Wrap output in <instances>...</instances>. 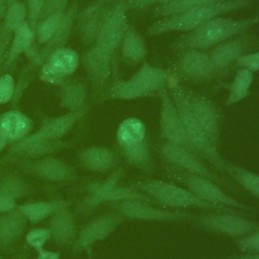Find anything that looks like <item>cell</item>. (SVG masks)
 Returning a JSON list of instances; mask_svg holds the SVG:
<instances>
[{
    "label": "cell",
    "mask_w": 259,
    "mask_h": 259,
    "mask_svg": "<svg viewBox=\"0 0 259 259\" xmlns=\"http://www.w3.org/2000/svg\"><path fill=\"white\" fill-rule=\"evenodd\" d=\"M79 165L87 171L105 174L114 170L118 163L116 153L104 146H89L78 152Z\"/></svg>",
    "instance_id": "484cf974"
},
{
    "label": "cell",
    "mask_w": 259,
    "mask_h": 259,
    "mask_svg": "<svg viewBox=\"0 0 259 259\" xmlns=\"http://www.w3.org/2000/svg\"><path fill=\"white\" fill-rule=\"evenodd\" d=\"M124 218L116 210L97 215L86 223L77 233L71 249L73 254L82 252L91 253L92 248L99 242L107 239L123 222Z\"/></svg>",
    "instance_id": "7c38bea8"
},
{
    "label": "cell",
    "mask_w": 259,
    "mask_h": 259,
    "mask_svg": "<svg viewBox=\"0 0 259 259\" xmlns=\"http://www.w3.org/2000/svg\"><path fill=\"white\" fill-rule=\"evenodd\" d=\"M237 246L242 253H259V227L244 237L239 238Z\"/></svg>",
    "instance_id": "60d3db41"
},
{
    "label": "cell",
    "mask_w": 259,
    "mask_h": 259,
    "mask_svg": "<svg viewBox=\"0 0 259 259\" xmlns=\"http://www.w3.org/2000/svg\"><path fill=\"white\" fill-rule=\"evenodd\" d=\"M87 88L76 80H68L61 85L60 106L68 111H76L87 106Z\"/></svg>",
    "instance_id": "1f68e13d"
},
{
    "label": "cell",
    "mask_w": 259,
    "mask_h": 259,
    "mask_svg": "<svg viewBox=\"0 0 259 259\" xmlns=\"http://www.w3.org/2000/svg\"><path fill=\"white\" fill-rule=\"evenodd\" d=\"M167 88L182 120L186 137L194 152L202 160L207 161L218 170L224 171L227 161H225L220 155L219 149L209 142L206 135L203 133L200 125L194 118L188 105V101L183 90V85L171 71Z\"/></svg>",
    "instance_id": "277c9868"
},
{
    "label": "cell",
    "mask_w": 259,
    "mask_h": 259,
    "mask_svg": "<svg viewBox=\"0 0 259 259\" xmlns=\"http://www.w3.org/2000/svg\"><path fill=\"white\" fill-rule=\"evenodd\" d=\"M259 23V14L246 18H229L219 16L208 20L191 31L182 33L172 44L176 51L195 49L209 51L217 45L242 33Z\"/></svg>",
    "instance_id": "6da1fadb"
},
{
    "label": "cell",
    "mask_w": 259,
    "mask_h": 259,
    "mask_svg": "<svg viewBox=\"0 0 259 259\" xmlns=\"http://www.w3.org/2000/svg\"><path fill=\"white\" fill-rule=\"evenodd\" d=\"M126 12L125 0L116 1L108 11L94 45L109 53L117 54L121 40L130 25Z\"/></svg>",
    "instance_id": "ac0fdd59"
},
{
    "label": "cell",
    "mask_w": 259,
    "mask_h": 259,
    "mask_svg": "<svg viewBox=\"0 0 259 259\" xmlns=\"http://www.w3.org/2000/svg\"><path fill=\"white\" fill-rule=\"evenodd\" d=\"M15 80L9 73L0 75V105L12 102L15 95Z\"/></svg>",
    "instance_id": "ab89813d"
},
{
    "label": "cell",
    "mask_w": 259,
    "mask_h": 259,
    "mask_svg": "<svg viewBox=\"0 0 259 259\" xmlns=\"http://www.w3.org/2000/svg\"><path fill=\"white\" fill-rule=\"evenodd\" d=\"M234 259H259V253H244V255L238 256Z\"/></svg>",
    "instance_id": "f907efd6"
},
{
    "label": "cell",
    "mask_w": 259,
    "mask_h": 259,
    "mask_svg": "<svg viewBox=\"0 0 259 259\" xmlns=\"http://www.w3.org/2000/svg\"><path fill=\"white\" fill-rule=\"evenodd\" d=\"M11 34L12 33L7 31L2 25H0V70L3 69Z\"/></svg>",
    "instance_id": "f6af8a7d"
},
{
    "label": "cell",
    "mask_w": 259,
    "mask_h": 259,
    "mask_svg": "<svg viewBox=\"0 0 259 259\" xmlns=\"http://www.w3.org/2000/svg\"><path fill=\"white\" fill-rule=\"evenodd\" d=\"M235 67L238 69L248 70L253 74L259 72V51L242 55L238 59Z\"/></svg>",
    "instance_id": "7bdbcfd3"
},
{
    "label": "cell",
    "mask_w": 259,
    "mask_h": 259,
    "mask_svg": "<svg viewBox=\"0 0 259 259\" xmlns=\"http://www.w3.org/2000/svg\"><path fill=\"white\" fill-rule=\"evenodd\" d=\"M15 259H26V258L23 257V256H18V257H16Z\"/></svg>",
    "instance_id": "11a10c76"
},
{
    "label": "cell",
    "mask_w": 259,
    "mask_h": 259,
    "mask_svg": "<svg viewBox=\"0 0 259 259\" xmlns=\"http://www.w3.org/2000/svg\"><path fill=\"white\" fill-rule=\"evenodd\" d=\"M221 1H225V0H176L169 4L156 6L153 12L156 17L163 18L187 9L201 7V6L209 5V4L221 2Z\"/></svg>",
    "instance_id": "d590c367"
},
{
    "label": "cell",
    "mask_w": 259,
    "mask_h": 259,
    "mask_svg": "<svg viewBox=\"0 0 259 259\" xmlns=\"http://www.w3.org/2000/svg\"><path fill=\"white\" fill-rule=\"evenodd\" d=\"M69 148V143L63 140H50L29 134L21 141L13 144L9 149V158L38 159L54 155L63 149Z\"/></svg>",
    "instance_id": "603a6c76"
},
{
    "label": "cell",
    "mask_w": 259,
    "mask_h": 259,
    "mask_svg": "<svg viewBox=\"0 0 259 259\" xmlns=\"http://www.w3.org/2000/svg\"><path fill=\"white\" fill-rule=\"evenodd\" d=\"M114 3H110L107 0H93L79 10L75 24L83 45L90 47L95 44L100 27Z\"/></svg>",
    "instance_id": "44dd1931"
},
{
    "label": "cell",
    "mask_w": 259,
    "mask_h": 259,
    "mask_svg": "<svg viewBox=\"0 0 259 259\" xmlns=\"http://www.w3.org/2000/svg\"><path fill=\"white\" fill-rule=\"evenodd\" d=\"M124 174L122 167H116L102 181H94L87 186L85 197L77 206V212H87L104 203H119L127 200L154 202L148 195L133 185L121 186L119 181Z\"/></svg>",
    "instance_id": "52a82bcc"
},
{
    "label": "cell",
    "mask_w": 259,
    "mask_h": 259,
    "mask_svg": "<svg viewBox=\"0 0 259 259\" xmlns=\"http://www.w3.org/2000/svg\"><path fill=\"white\" fill-rule=\"evenodd\" d=\"M118 152L126 165L151 175L155 173V159L144 121L127 117L120 121L115 134Z\"/></svg>",
    "instance_id": "5b68a950"
},
{
    "label": "cell",
    "mask_w": 259,
    "mask_h": 259,
    "mask_svg": "<svg viewBox=\"0 0 259 259\" xmlns=\"http://www.w3.org/2000/svg\"><path fill=\"white\" fill-rule=\"evenodd\" d=\"M78 12L79 1L75 0L68 6L56 32L45 45H42V48L37 50L36 48L32 47L26 53L28 58L31 60V65L27 68V70H30V73H32L35 68H39L42 62L52 52L67 47V42L72 34Z\"/></svg>",
    "instance_id": "d6986e66"
},
{
    "label": "cell",
    "mask_w": 259,
    "mask_h": 259,
    "mask_svg": "<svg viewBox=\"0 0 259 259\" xmlns=\"http://www.w3.org/2000/svg\"><path fill=\"white\" fill-rule=\"evenodd\" d=\"M252 3L253 0H225L201 7L187 9L160 18L148 27L147 33L149 35H161L170 32L185 33L212 18L248 8Z\"/></svg>",
    "instance_id": "7a4b0ae2"
},
{
    "label": "cell",
    "mask_w": 259,
    "mask_h": 259,
    "mask_svg": "<svg viewBox=\"0 0 259 259\" xmlns=\"http://www.w3.org/2000/svg\"><path fill=\"white\" fill-rule=\"evenodd\" d=\"M108 2H110V3H114V2H116V1H118V0H107Z\"/></svg>",
    "instance_id": "9f6ffc18"
},
{
    "label": "cell",
    "mask_w": 259,
    "mask_h": 259,
    "mask_svg": "<svg viewBox=\"0 0 259 259\" xmlns=\"http://www.w3.org/2000/svg\"><path fill=\"white\" fill-rule=\"evenodd\" d=\"M169 76L170 70L153 66L145 61L128 79L114 76L103 95L112 100H137L159 96L167 87Z\"/></svg>",
    "instance_id": "3957f363"
},
{
    "label": "cell",
    "mask_w": 259,
    "mask_h": 259,
    "mask_svg": "<svg viewBox=\"0 0 259 259\" xmlns=\"http://www.w3.org/2000/svg\"><path fill=\"white\" fill-rule=\"evenodd\" d=\"M30 192L29 183L17 171H5L0 174V197L18 201Z\"/></svg>",
    "instance_id": "d6a6232c"
},
{
    "label": "cell",
    "mask_w": 259,
    "mask_h": 259,
    "mask_svg": "<svg viewBox=\"0 0 259 259\" xmlns=\"http://www.w3.org/2000/svg\"><path fill=\"white\" fill-rule=\"evenodd\" d=\"M80 65V55L71 48L65 47L52 52L39 67L41 81L52 85H62L68 81Z\"/></svg>",
    "instance_id": "e0dca14e"
},
{
    "label": "cell",
    "mask_w": 259,
    "mask_h": 259,
    "mask_svg": "<svg viewBox=\"0 0 259 259\" xmlns=\"http://www.w3.org/2000/svg\"><path fill=\"white\" fill-rule=\"evenodd\" d=\"M158 97L161 101L159 118L161 138L167 143L181 146L194 152L186 137L182 120L169 94L168 88H164Z\"/></svg>",
    "instance_id": "ffe728a7"
},
{
    "label": "cell",
    "mask_w": 259,
    "mask_h": 259,
    "mask_svg": "<svg viewBox=\"0 0 259 259\" xmlns=\"http://www.w3.org/2000/svg\"><path fill=\"white\" fill-rule=\"evenodd\" d=\"M89 106H85L76 111H67L64 114L45 118L39 127L31 133L35 137L50 139V140H62L73 127L81 121L87 114Z\"/></svg>",
    "instance_id": "d4e9b609"
},
{
    "label": "cell",
    "mask_w": 259,
    "mask_h": 259,
    "mask_svg": "<svg viewBox=\"0 0 259 259\" xmlns=\"http://www.w3.org/2000/svg\"><path fill=\"white\" fill-rule=\"evenodd\" d=\"M174 1H176V0H157V5L156 6L164 5V4H169V3L174 2Z\"/></svg>",
    "instance_id": "f5cc1de1"
},
{
    "label": "cell",
    "mask_w": 259,
    "mask_h": 259,
    "mask_svg": "<svg viewBox=\"0 0 259 259\" xmlns=\"http://www.w3.org/2000/svg\"><path fill=\"white\" fill-rule=\"evenodd\" d=\"M72 200L52 199L24 202L17 205L18 210L24 215L28 223L36 225L46 219H49L61 208L71 206Z\"/></svg>",
    "instance_id": "4dcf8cb0"
},
{
    "label": "cell",
    "mask_w": 259,
    "mask_h": 259,
    "mask_svg": "<svg viewBox=\"0 0 259 259\" xmlns=\"http://www.w3.org/2000/svg\"><path fill=\"white\" fill-rule=\"evenodd\" d=\"M7 1V4L9 3H12V2H15V1H18V0H6Z\"/></svg>",
    "instance_id": "db71d44e"
},
{
    "label": "cell",
    "mask_w": 259,
    "mask_h": 259,
    "mask_svg": "<svg viewBox=\"0 0 259 259\" xmlns=\"http://www.w3.org/2000/svg\"><path fill=\"white\" fill-rule=\"evenodd\" d=\"M34 41L35 30L26 21L11 34L3 69L10 68L21 55L26 54L33 47Z\"/></svg>",
    "instance_id": "f1b7e54d"
},
{
    "label": "cell",
    "mask_w": 259,
    "mask_h": 259,
    "mask_svg": "<svg viewBox=\"0 0 259 259\" xmlns=\"http://www.w3.org/2000/svg\"><path fill=\"white\" fill-rule=\"evenodd\" d=\"M17 205V201L5 197H0V214L16 208Z\"/></svg>",
    "instance_id": "c3c4849f"
},
{
    "label": "cell",
    "mask_w": 259,
    "mask_h": 259,
    "mask_svg": "<svg viewBox=\"0 0 259 259\" xmlns=\"http://www.w3.org/2000/svg\"><path fill=\"white\" fill-rule=\"evenodd\" d=\"M119 53L121 61L130 65L142 64L146 61L148 53L146 40L132 24L128 25L121 40Z\"/></svg>",
    "instance_id": "f546056e"
},
{
    "label": "cell",
    "mask_w": 259,
    "mask_h": 259,
    "mask_svg": "<svg viewBox=\"0 0 259 259\" xmlns=\"http://www.w3.org/2000/svg\"><path fill=\"white\" fill-rule=\"evenodd\" d=\"M190 110L209 142L220 148L222 117L215 104L204 94L183 86Z\"/></svg>",
    "instance_id": "4fadbf2b"
},
{
    "label": "cell",
    "mask_w": 259,
    "mask_h": 259,
    "mask_svg": "<svg viewBox=\"0 0 259 259\" xmlns=\"http://www.w3.org/2000/svg\"><path fill=\"white\" fill-rule=\"evenodd\" d=\"M131 185L148 195L154 202L171 209L199 208L212 211H235L231 208L204 202L183 185L171 181L144 178L132 182Z\"/></svg>",
    "instance_id": "8992f818"
},
{
    "label": "cell",
    "mask_w": 259,
    "mask_h": 259,
    "mask_svg": "<svg viewBox=\"0 0 259 259\" xmlns=\"http://www.w3.org/2000/svg\"><path fill=\"white\" fill-rule=\"evenodd\" d=\"M27 21V11L25 3L18 0L7 5L1 25L10 33Z\"/></svg>",
    "instance_id": "8d00e7d4"
},
{
    "label": "cell",
    "mask_w": 259,
    "mask_h": 259,
    "mask_svg": "<svg viewBox=\"0 0 259 259\" xmlns=\"http://www.w3.org/2000/svg\"><path fill=\"white\" fill-rule=\"evenodd\" d=\"M195 224L205 231L237 239L244 237L258 227L255 222L233 211H213L198 215L195 219Z\"/></svg>",
    "instance_id": "9a60e30c"
},
{
    "label": "cell",
    "mask_w": 259,
    "mask_h": 259,
    "mask_svg": "<svg viewBox=\"0 0 259 259\" xmlns=\"http://www.w3.org/2000/svg\"><path fill=\"white\" fill-rule=\"evenodd\" d=\"M33 127L32 119L19 109H9L0 113V135L13 145L29 134Z\"/></svg>",
    "instance_id": "83f0119b"
},
{
    "label": "cell",
    "mask_w": 259,
    "mask_h": 259,
    "mask_svg": "<svg viewBox=\"0 0 259 259\" xmlns=\"http://www.w3.org/2000/svg\"><path fill=\"white\" fill-rule=\"evenodd\" d=\"M7 1L6 0H0V25L3 21V18H4V14H5V11H6V8H7Z\"/></svg>",
    "instance_id": "681fc988"
},
{
    "label": "cell",
    "mask_w": 259,
    "mask_h": 259,
    "mask_svg": "<svg viewBox=\"0 0 259 259\" xmlns=\"http://www.w3.org/2000/svg\"><path fill=\"white\" fill-rule=\"evenodd\" d=\"M252 40L253 35L245 32L233 36L207 51L220 76L229 72L230 69L236 65L238 59L246 54Z\"/></svg>",
    "instance_id": "7402d4cb"
},
{
    "label": "cell",
    "mask_w": 259,
    "mask_h": 259,
    "mask_svg": "<svg viewBox=\"0 0 259 259\" xmlns=\"http://www.w3.org/2000/svg\"><path fill=\"white\" fill-rule=\"evenodd\" d=\"M60 257H61L60 252L42 248L36 251V256L34 259H60Z\"/></svg>",
    "instance_id": "7dc6e473"
},
{
    "label": "cell",
    "mask_w": 259,
    "mask_h": 259,
    "mask_svg": "<svg viewBox=\"0 0 259 259\" xmlns=\"http://www.w3.org/2000/svg\"><path fill=\"white\" fill-rule=\"evenodd\" d=\"M24 3L27 11V22L35 30L36 24L40 19L46 0H25Z\"/></svg>",
    "instance_id": "b9f144b4"
},
{
    "label": "cell",
    "mask_w": 259,
    "mask_h": 259,
    "mask_svg": "<svg viewBox=\"0 0 259 259\" xmlns=\"http://www.w3.org/2000/svg\"><path fill=\"white\" fill-rule=\"evenodd\" d=\"M8 145H9L8 142L0 135V154L6 149V147H7Z\"/></svg>",
    "instance_id": "816d5d0a"
},
{
    "label": "cell",
    "mask_w": 259,
    "mask_h": 259,
    "mask_svg": "<svg viewBox=\"0 0 259 259\" xmlns=\"http://www.w3.org/2000/svg\"><path fill=\"white\" fill-rule=\"evenodd\" d=\"M127 10H143L153 5H157V0H125Z\"/></svg>",
    "instance_id": "bcb514c9"
},
{
    "label": "cell",
    "mask_w": 259,
    "mask_h": 259,
    "mask_svg": "<svg viewBox=\"0 0 259 259\" xmlns=\"http://www.w3.org/2000/svg\"><path fill=\"white\" fill-rule=\"evenodd\" d=\"M69 6V0H46L40 19L53 14L64 13ZM39 19V20H40Z\"/></svg>",
    "instance_id": "ee69618b"
},
{
    "label": "cell",
    "mask_w": 259,
    "mask_h": 259,
    "mask_svg": "<svg viewBox=\"0 0 259 259\" xmlns=\"http://www.w3.org/2000/svg\"><path fill=\"white\" fill-rule=\"evenodd\" d=\"M114 208L124 220H134L141 222L172 223L180 222L192 217L188 211L181 209L161 208L152 204V202L143 200H127L114 204Z\"/></svg>",
    "instance_id": "2e32d148"
},
{
    "label": "cell",
    "mask_w": 259,
    "mask_h": 259,
    "mask_svg": "<svg viewBox=\"0 0 259 259\" xmlns=\"http://www.w3.org/2000/svg\"><path fill=\"white\" fill-rule=\"evenodd\" d=\"M166 172L167 176L171 180L183 185L204 202L236 210L252 209L249 205L227 194L213 180L194 174H189L170 166L167 167Z\"/></svg>",
    "instance_id": "ba28073f"
},
{
    "label": "cell",
    "mask_w": 259,
    "mask_h": 259,
    "mask_svg": "<svg viewBox=\"0 0 259 259\" xmlns=\"http://www.w3.org/2000/svg\"><path fill=\"white\" fill-rule=\"evenodd\" d=\"M7 162H15V166L24 174L48 182H68L77 179L75 168L67 161L53 155L38 159L9 158Z\"/></svg>",
    "instance_id": "9c48e42d"
},
{
    "label": "cell",
    "mask_w": 259,
    "mask_h": 259,
    "mask_svg": "<svg viewBox=\"0 0 259 259\" xmlns=\"http://www.w3.org/2000/svg\"><path fill=\"white\" fill-rule=\"evenodd\" d=\"M179 81L205 83L221 77L209 55L205 51L188 49L180 51L173 69L170 70Z\"/></svg>",
    "instance_id": "8fae6325"
},
{
    "label": "cell",
    "mask_w": 259,
    "mask_h": 259,
    "mask_svg": "<svg viewBox=\"0 0 259 259\" xmlns=\"http://www.w3.org/2000/svg\"><path fill=\"white\" fill-rule=\"evenodd\" d=\"M159 153L163 161L170 167L189 174L208 178L218 184L225 183L224 180L203 163L197 154L184 147L164 142L160 145Z\"/></svg>",
    "instance_id": "5bb4252c"
},
{
    "label": "cell",
    "mask_w": 259,
    "mask_h": 259,
    "mask_svg": "<svg viewBox=\"0 0 259 259\" xmlns=\"http://www.w3.org/2000/svg\"><path fill=\"white\" fill-rule=\"evenodd\" d=\"M65 13V12H64ZM64 13L53 14L41 18L35 27V40L37 45H45L56 32Z\"/></svg>",
    "instance_id": "74e56055"
},
{
    "label": "cell",
    "mask_w": 259,
    "mask_h": 259,
    "mask_svg": "<svg viewBox=\"0 0 259 259\" xmlns=\"http://www.w3.org/2000/svg\"><path fill=\"white\" fill-rule=\"evenodd\" d=\"M27 223L17 207L0 214V250L3 253L8 254L14 250L24 235Z\"/></svg>",
    "instance_id": "4316f807"
},
{
    "label": "cell",
    "mask_w": 259,
    "mask_h": 259,
    "mask_svg": "<svg viewBox=\"0 0 259 259\" xmlns=\"http://www.w3.org/2000/svg\"><path fill=\"white\" fill-rule=\"evenodd\" d=\"M49 241H51V233L48 227L32 228L25 234L26 244L35 252L45 248Z\"/></svg>",
    "instance_id": "f35d334b"
},
{
    "label": "cell",
    "mask_w": 259,
    "mask_h": 259,
    "mask_svg": "<svg viewBox=\"0 0 259 259\" xmlns=\"http://www.w3.org/2000/svg\"><path fill=\"white\" fill-rule=\"evenodd\" d=\"M116 54L109 53L96 45L88 47L80 56V63L94 90L104 94L114 77Z\"/></svg>",
    "instance_id": "30bf717a"
},
{
    "label": "cell",
    "mask_w": 259,
    "mask_h": 259,
    "mask_svg": "<svg viewBox=\"0 0 259 259\" xmlns=\"http://www.w3.org/2000/svg\"><path fill=\"white\" fill-rule=\"evenodd\" d=\"M48 229L51 233V242L59 248H71L77 237L75 213L71 206L61 208L49 218Z\"/></svg>",
    "instance_id": "cb8c5ba5"
},
{
    "label": "cell",
    "mask_w": 259,
    "mask_h": 259,
    "mask_svg": "<svg viewBox=\"0 0 259 259\" xmlns=\"http://www.w3.org/2000/svg\"><path fill=\"white\" fill-rule=\"evenodd\" d=\"M0 259H4V258H3V256H2L1 254H0Z\"/></svg>",
    "instance_id": "6f0895ef"
},
{
    "label": "cell",
    "mask_w": 259,
    "mask_h": 259,
    "mask_svg": "<svg viewBox=\"0 0 259 259\" xmlns=\"http://www.w3.org/2000/svg\"><path fill=\"white\" fill-rule=\"evenodd\" d=\"M224 172H227L243 189L259 200V173L230 162H226Z\"/></svg>",
    "instance_id": "e575fe53"
},
{
    "label": "cell",
    "mask_w": 259,
    "mask_h": 259,
    "mask_svg": "<svg viewBox=\"0 0 259 259\" xmlns=\"http://www.w3.org/2000/svg\"><path fill=\"white\" fill-rule=\"evenodd\" d=\"M254 81V74L245 69H238L233 80L228 85V96L225 104L235 105L251 94V86Z\"/></svg>",
    "instance_id": "836d02e7"
}]
</instances>
